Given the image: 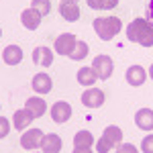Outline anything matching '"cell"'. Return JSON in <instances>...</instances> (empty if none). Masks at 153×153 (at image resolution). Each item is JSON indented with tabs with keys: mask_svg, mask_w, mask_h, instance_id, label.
<instances>
[{
	"mask_svg": "<svg viewBox=\"0 0 153 153\" xmlns=\"http://www.w3.org/2000/svg\"><path fill=\"white\" fill-rule=\"evenodd\" d=\"M127 39L143 47H153V25L147 19H135L127 25Z\"/></svg>",
	"mask_w": 153,
	"mask_h": 153,
	"instance_id": "1",
	"label": "cell"
},
{
	"mask_svg": "<svg viewBox=\"0 0 153 153\" xmlns=\"http://www.w3.org/2000/svg\"><path fill=\"white\" fill-rule=\"evenodd\" d=\"M92 25H94L96 35L102 41H112L123 29V23L118 16H98V19H94Z\"/></svg>",
	"mask_w": 153,
	"mask_h": 153,
	"instance_id": "2",
	"label": "cell"
},
{
	"mask_svg": "<svg viewBox=\"0 0 153 153\" xmlns=\"http://www.w3.org/2000/svg\"><path fill=\"white\" fill-rule=\"evenodd\" d=\"M92 70L96 71L98 80H108L114 71V63H112V57L110 55H96L94 61H92Z\"/></svg>",
	"mask_w": 153,
	"mask_h": 153,
	"instance_id": "3",
	"label": "cell"
},
{
	"mask_svg": "<svg viewBox=\"0 0 153 153\" xmlns=\"http://www.w3.org/2000/svg\"><path fill=\"white\" fill-rule=\"evenodd\" d=\"M106 96L104 92L100 90V88H96V86H90V88H86L82 94V104L88 106V108H100V106L104 104Z\"/></svg>",
	"mask_w": 153,
	"mask_h": 153,
	"instance_id": "4",
	"label": "cell"
},
{
	"mask_svg": "<svg viewBox=\"0 0 153 153\" xmlns=\"http://www.w3.org/2000/svg\"><path fill=\"white\" fill-rule=\"evenodd\" d=\"M76 43H78V37L74 35V33H61V35L55 39V53L70 57V53L74 51Z\"/></svg>",
	"mask_w": 153,
	"mask_h": 153,
	"instance_id": "5",
	"label": "cell"
},
{
	"mask_svg": "<svg viewBox=\"0 0 153 153\" xmlns=\"http://www.w3.org/2000/svg\"><path fill=\"white\" fill-rule=\"evenodd\" d=\"M70 117H71V106L65 100H57L55 104L51 106V118H53V123L63 125V123L70 120Z\"/></svg>",
	"mask_w": 153,
	"mask_h": 153,
	"instance_id": "6",
	"label": "cell"
},
{
	"mask_svg": "<svg viewBox=\"0 0 153 153\" xmlns=\"http://www.w3.org/2000/svg\"><path fill=\"white\" fill-rule=\"evenodd\" d=\"M33 90H35V94L39 96H45L51 92V88H53V82H51V76L45 74V71H41V74H35L33 76Z\"/></svg>",
	"mask_w": 153,
	"mask_h": 153,
	"instance_id": "7",
	"label": "cell"
},
{
	"mask_svg": "<svg viewBox=\"0 0 153 153\" xmlns=\"http://www.w3.org/2000/svg\"><path fill=\"white\" fill-rule=\"evenodd\" d=\"M43 131L41 129H29L25 131L23 135H21V145H23L25 149H37L39 145H41V139H43Z\"/></svg>",
	"mask_w": 153,
	"mask_h": 153,
	"instance_id": "8",
	"label": "cell"
},
{
	"mask_svg": "<svg viewBox=\"0 0 153 153\" xmlns=\"http://www.w3.org/2000/svg\"><path fill=\"white\" fill-rule=\"evenodd\" d=\"M61 137L55 135V133H47V135H43V139H41V145H39V149L43 153H59L61 151Z\"/></svg>",
	"mask_w": 153,
	"mask_h": 153,
	"instance_id": "9",
	"label": "cell"
},
{
	"mask_svg": "<svg viewBox=\"0 0 153 153\" xmlns=\"http://www.w3.org/2000/svg\"><path fill=\"white\" fill-rule=\"evenodd\" d=\"M33 120H35V114H33L29 108H19V110L12 114V125H14L16 131H25Z\"/></svg>",
	"mask_w": 153,
	"mask_h": 153,
	"instance_id": "10",
	"label": "cell"
},
{
	"mask_svg": "<svg viewBox=\"0 0 153 153\" xmlns=\"http://www.w3.org/2000/svg\"><path fill=\"white\" fill-rule=\"evenodd\" d=\"M41 14L35 10V8H25L23 12H21V23H23L25 29H29V31H35V29H39V25H41Z\"/></svg>",
	"mask_w": 153,
	"mask_h": 153,
	"instance_id": "11",
	"label": "cell"
},
{
	"mask_svg": "<svg viewBox=\"0 0 153 153\" xmlns=\"http://www.w3.org/2000/svg\"><path fill=\"white\" fill-rule=\"evenodd\" d=\"M125 78H127V82H129L133 88H139V86H143L145 80H147V71H145V68H141V65H131L129 70H127V74H125Z\"/></svg>",
	"mask_w": 153,
	"mask_h": 153,
	"instance_id": "12",
	"label": "cell"
},
{
	"mask_svg": "<svg viewBox=\"0 0 153 153\" xmlns=\"http://www.w3.org/2000/svg\"><path fill=\"white\" fill-rule=\"evenodd\" d=\"M2 61L6 65H19L23 61V49L19 45H8L2 49Z\"/></svg>",
	"mask_w": 153,
	"mask_h": 153,
	"instance_id": "13",
	"label": "cell"
},
{
	"mask_svg": "<svg viewBox=\"0 0 153 153\" xmlns=\"http://www.w3.org/2000/svg\"><path fill=\"white\" fill-rule=\"evenodd\" d=\"M135 125L141 131H153V110L151 108H139L135 114Z\"/></svg>",
	"mask_w": 153,
	"mask_h": 153,
	"instance_id": "14",
	"label": "cell"
},
{
	"mask_svg": "<svg viewBox=\"0 0 153 153\" xmlns=\"http://www.w3.org/2000/svg\"><path fill=\"white\" fill-rule=\"evenodd\" d=\"M33 63H35V65H43V68H49V65L53 63V51L49 47L33 49Z\"/></svg>",
	"mask_w": 153,
	"mask_h": 153,
	"instance_id": "15",
	"label": "cell"
},
{
	"mask_svg": "<svg viewBox=\"0 0 153 153\" xmlns=\"http://www.w3.org/2000/svg\"><path fill=\"white\" fill-rule=\"evenodd\" d=\"M59 14L68 23H76L80 19V6H78V2H61L59 4Z\"/></svg>",
	"mask_w": 153,
	"mask_h": 153,
	"instance_id": "16",
	"label": "cell"
},
{
	"mask_svg": "<svg viewBox=\"0 0 153 153\" xmlns=\"http://www.w3.org/2000/svg\"><path fill=\"white\" fill-rule=\"evenodd\" d=\"M25 108H29V110L35 114V118H41L47 112V102H45V98H39V94H37V96H33V98H27Z\"/></svg>",
	"mask_w": 153,
	"mask_h": 153,
	"instance_id": "17",
	"label": "cell"
},
{
	"mask_svg": "<svg viewBox=\"0 0 153 153\" xmlns=\"http://www.w3.org/2000/svg\"><path fill=\"white\" fill-rule=\"evenodd\" d=\"M76 80H78V84H82L84 88H90V86H94L98 82V76L90 65V68H80L78 74H76Z\"/></svg>",
	"mask_w": 153,
	"mask_h": 153,
	"instance_id": "18",
	"label": "cell"
},
{
	"mask_svg": "<svg viewBox=\"0 0 153 153\" xmlns=\"http://www.w3.org/2000/svg\"><path fill=\"white\" fill-rule=\"evenodd\" d=\"M94 145V135L90 131H78L74 135V147H92Z\"/></svg>",
	"mask_w": 153,
	"mask_h": 153,
	"instance_id": "19",
	"label": "cell"
},
{
	"mask_svg": "<svg viewBox=\"0 0 153 153\" xmlns=\"http://www.w3.org/2000/svg\"><path fill=\"white\" fill-rule=\"evenodd\" d=\"M102 135H104V137H106L110 143H112L114 147L123 143V131H120V127H117V125H108Z\"/></svg>",
	"mask_w": 153,
	"mask_h": 153,
	"instance_id": "20",
	"label": "cell"
},
{
	"mask_svg": "<svg viewBox=\"0 0 153 153\" xmlns=\"http://www.w3.org/2000/svg\"><path fill=\"white\" fill-rule=\"evenodd\" d=\"M88 51H90L88 43H86V41H78L76 47H74V51L70 53V59H74V61H82V59L88 55Z\"/></svg>",
	"mask_w": 153,
	"mask_h": 153,
	"instance_id": "21",
	"label": "cell"
},
{
	"mask_svg": "<svg viewBox=\"0 0 153 153\" xmlns=\"http://www.w3.org/2000/svg\"><path fill=\"white\" fill-rule=\"evenodd\" d=\"M31 8H35L41 16H45L51 12V2L49 0H31Z\"/></svg>",
	"mask_w": 153,
	"mask_h": 153,
	"instance_id": "22",
	"label": "cell"
},
{
	"mask_svg": "<svg viewBox=\"0 0 153 153\" xmlns=\"http://www.w3.org/2000/svg\"><path fill=\"white\" fill-rule=\"evenodd\" d=\"M112 147H114V145L108 141L104 135H102V137H100V139L96 141V151H98V153H108L110 149H112Z\"/></svg>",
	"mask_w": 153,
	"mask_h": 153,
	"instance_id": "23",
	"label": "cell"
},
{
	"mask_svg": "<svg viewBox=\"0 0 153 153\" xmlns=\"http://www.w3.org/2000/svg\"><path fill=\"white\" fill-rule=\"evenodd\" d=\"M141 151L143 153H153V133L145 135L141 141Z\"/></svg>",
	"mask_w": 153,
	"mask_h": 153,
	"instance_id": "24",
	"label": "cell"
},
{
	"mask_svg": "<svg viewBox=\"0 0 153 153\" xmlns=\"http://www.w3.org/2000/svg\"><path fill=\"white\" fill-rule=\"evenodd\" d=\"M8 133H10V123H8V118L0 117V139H4Z\"/></svg>",
	"mask_w": 153,
	"mask_h": 153,
	"instance_id": "25",
	"label": "cell"
},
{
	"mask_svg": "<svg viewBox=\"0 0 153 153\" xmlns=\"http://www.w3.org/2000/svg\"><path fill=\"white\" fill-rule=\"evenodd\" d=\"M117 153H139V151H137V147L133 143H120L117 147Z\"/></svg>",
	"mask_w": 153,
	"mask_h": 153,
	"instance_id": "26",
	"label": "cell"
},
{
	"mask_svg": "<svg viewBox=\"0 0 153 153\" xmlns=\"http://www.w3.org/2000/svg\"><path fill=\"white\" fill-rule=\"evenodd\" d=\"M102 2H104V0H86V4H88L92 10H102Z\"/></svg>",
	"mask_w": 153,
	"mask_h": 153,
	"instance_id": "27",
	"label": "cell"
},
{
	"mask_svg": "<svg viewBox=\"0 0 153 153\" xmlns=\"http://www.w3.org/2000/svg\"><path fill=\"white\" fill-rule=\"evenodd\" d=\"M147 21L153 25V0H149V4H147Z\"/></svg>",
	"mask_w": 153,
	"mask_h": 153,
	"instance_id": "28",
	"label": "cell"
},
{
	"mask_svg": "<svg viewBox=\"0 0 153 153\" xmlns=\"http://www.w3.org/2000/svg\"><path fill=\"white\" fill-rule=\"evenodd\" d=\"M71 153H94V151H92V147H74Z\"/></svg>",
	"mask_w": 153,
	"mask_h": 153,
	"instance_id": "29",
	"label": "cell"
},
{
	"mask_svg": "<svg viewBox=\"0 0 153 153\" xmlns=\"http://www.w3.org/2000/svg\"><path fill=\"white\" fill-rule=\"evenodd\" d=\"M149 76H151V80H153V65L149 68Z\"/></svg>",
	"mask_w": 153,
	"mask_h": 153,
	"instance_id": "30",
	"label": "cell"
},
{
	"mask_svg": "<svg viewBox=\"0 0 153 153\" xmlns=\"http://www.w3.org/2000/svg\"><path fill=\"white\" fill-rule=\"evenodd\" d=\"M61 2H78V0H61Z\"/></svg>",
	"mask_w": 153,
	"mask_h": 153,
	"instance_id": "31",
	"label": "cell"
},
{
	"mask_svg": "<svg viewBox=\"0 0 153 153\" xmlns=\"http://www.w3.org/2000/svg\"><path fill=\"white\" fill-rule=\"evenodd\" d=\"M0 37H2V29H0Z\"/></svg>",
	"mask_w": 153,
	"mask_h": 153,
	"instance_id": "32",
	"label": "cell"
}]
</instances>
